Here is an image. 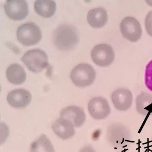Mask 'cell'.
<instances>
[{
	"label": "cell",
	"mask_w": 152,
	"mask_h": 152,
	"mask_svg": "<svg viewBox=\"0 0 152 152\" xmlns=\"http://www.w3.org/2000/svg\"><path fill=\"white\" fill-rule=\"evenodd\" d=\"M136 109L137 112L143 116L152 113V95L147 93H142L136 99Z\"/></svg>",
	"instance_id": "e0dca14e"
},
{
	"label": "cell",
	"mask_w": 152,
	"mask_h": 152,
	"mask_svg": "<svg viewBox=\"0 0 152 152\" xmlns=\"http://www.w3.org/2000/svg\"><path fill=\"white\" fill-rule=\"evenodd\" d=\"M17 36L21 44L28 47L39 43L42 39V33L40 28L36 24L28 23L18 28Z\"/></svg>",
	"instance_id": "5b68a950"
},
{
	"label": "cell",
	"mask_w": 152,
	"mask_h": 152,
	"mask_svg": "<svg viewBox=\"0 0 152 152\" xmlns=\"http://www.w3.org/2000/svg\"><path fill=\"white\" fill-rule=\"evenodd\" d=\"M106 138L113 147L122 149L131 141L132 135L130 130L126 125L120 123H115L108 127Z\"/></svg>",
	"instance_id": "7a4b0ae2"
},
{
	"label": "cell",
	"mask_w": 152,
	"mask_h": 152,
	"mask_svg": "<svg viewBox=\"0 0 152 152\" xmlns=\"http://www.w3.org/2000/svg\"><path fill=\"white\" fill-rule=\"evenodd\" d=\"M70 76L75 85L79 87H86L91 85L95 81L96 72L91 65L81 64L73 69Z\"/></svg>",
	"instance_id": "3957f363"
},
{
	"label": "cell",
	"mask_w": 152,
	"mask_h": 152,
	"mask_svg": "<svg viewBox=\"0 0 152 152\" xmlns=\"http://www.w3.org/2000/svg\"><path fill=\"white\" fill-rule=\"evenodd\" d=\"M88 111L93 118L102 120L108 117L111 113V108L107 101L102 97H95L88 103Z\"/></svg>",
	"instance_id": "9c48e42d"
},
{
	"label": "cell",
	"mask_w": 152,
	"mask_h": 152,
	"mask_svg": "<svg viewBox=\"0 0 152 152\" xmlns=\"http://www.w3.org/2000/svg\"><path fill=\"white\" fill-rule=\"evenodd\" d=\"M91 57L94 63L101 67L111 64L115 60V53L112 47L107 44H98L93 48Z\"/></svg>",
	"instance_id": "8992f818"
},
{
	"label": "cell",
	"mask_w": 152,
	"mask_h": 152,
	"mask_svg": "<svg viewBox=\"0 0 152 152\" xmlns=\"http://www.w3.org/2000/svg\"><path fill=\"white\" fill-rule=\"evenodd\" d=\"M145 83L148 88L152 92V60L146 67Z\"/></svg>",
	"instance_id": "d6986e66"
},
{
	"label": "cell",
	"mask_w": 152,
	"mask_h": 152,
	"mask_svg": "<svg viewBox=\"0 0 152 152\" xmlns=\"http://www.w3.org/2000/svg\"><path fill=\"white\" fill-rule=\"evenodd\" d=\"M61 117L69 120L77 127L82 126L86 119L84 110L75 106L68 107L63 109L61 113Z\"/></svg>",
	"instance_id": "4fadbf2b"
},
{
	"label": "cell",
	"mask_w": 152,
	"mask_h": 152,
	"mask_svg": "<svg viewBox=\"0 0 152 152\" xmlns=\"http://www.w3.org/2000/svg\"><path fill=\"white\" fill-rule=\"evenodd\" d=\"M21 60L28 69L34 73L41 72L49 65L47 55L40 49L28 51L24 55Z\"/></svg>",
	"instance_id": "277c9868"
},
{
	"label": "cell",
	"mask_w": 152,
	"mask_h": 152,
	"mask_svg": "<svg viewBox=\"0 0 152 152\" xmlns=\"http://www.w3.org/2000/svg\"><path fill=\"white\" fill-rule=\"evenodd\" d=\"M79 152H97L93 148L91 145H86L83 147Z\"/></svg>",
	"instance_id": "44dd1931"
},
{
	"label": "cell",
	"mask_w": 152,
	"mask_h": 152,
	"mask_svg": "<svg viewBox=\"0 0 152 152\" xmlns=\"http://www.w3.org/2000/svg\"><path fill=\"white\" fill-rule=\"evenodd\" d=\"M120 29L123 36L131 42L140 39L142 34L141 26L138 20L132 17L124 18L121 22Z\"/></svg>",
	"instance_id": "52a82bcc"
},
{
	"label": "cell",
	"mask_w": 152,
	"mask_h": 152,
	"mask_svg": "<svg viewBox=\"0 0 152 152\" xmlns=\"http://www.w3.org/2000/svg\"><path fill=\"white\" fill-rule=\"evenodd\" d=\"M79 39L77 30L67 24L58 26L53 32V43L61 51H69L73 49L77 45Z\"/></svg>",
	"instance_id": "6da1fadb"
},
{
	"label": "cell",
	"mask_w": 152,
	"mask_h": 152,
	"mask_svg": "<svg viewBox=\"0 0 152 152\" xmlns=\"http://www.w3.org/2000/svg\"><path fill=\"white\" fill-rule=\"evenodd\" d=\"M111 99L115 108L120 111H125L132 106L133 95L129 90L119 88L112 93Z\"/></svg>",
	"instance_id": "30bf717a"
},
{
	"label": "cell",
	"mask_w": 152,
	"mask_h": 152,
	"mask_svg": "<svg viewBox=\"0 0 152 152\" xmlns=\"http://www.w3.org/2000/svg\"><path fill=\"white\" fill-rule=\"evenodd\" d=\"M34 6L36 13L44 18L52 17L56 10V4L53 0H36Z\"/></svg>",
	"instance_id": "2e32d148"
},
{
	"label": "cell",
	"mask_w": 152,
	"mask_h": 152,
	"mask_svg": "<svg viewBox=\"0 0 152 152\" xmlns=\"http://www.w3.org/2000/svg\"><path fill=\"white\" fill-rule=\"evenodd\" d=\"M87 21L90 25L93 28H102L108 21L107 12L103 7L91 9L88 12Z\"/></svg>",
	"instance_id": "5bb4252c"
},
{
	"label": "cell",
	"mask_w": 152,
	"mask_h": 152,
	"mask_svg": "<svg viewBox=\"0 0 152 152\" xmlns=\"http://www.w3.org/2000/svg\"><path fill=\"white\" fill-rule=\"evenodd\" d=\"M30 152H55V150L49 139L43 134L32 142Z\"/></svg>",
	"instance_id": "ac0fdd59"
},
{
	"label": "cell",
	"mask_w": 152,
	"mask_h": 152,
	"mask_svg": "<svg viewBox=\"0 0 152 152\" xmlns=\"http://www.w3.org/2000/svg\"><path fill=\"white\" fill-rule=\"evenodd\" d=\"M146 3L148 4L149 6L152 7V0H145Z\"/></svg>",
	"instance_id": "7402d4cb"
},
{
	"label": "cell",
	"mask_w": 152,
	"mask_h": 152,
	"mask_svg": "<svg viewBox=\"0 0 152 152\" xmlns=\"http://www.w3.org/2000/svg\"><path fill=\"white\" fill-rule=\"evenodd\" d=\"M74 125L70 121L60 117L52 125V129L55 134L63 140L70 139L75 134Z\"/></svg>",
	"instance_id": "7c38bea8"
},
{
	"label": "cell",
	"mask_w": 152,
	"mask_h": 152,
	"mask_svg": "<svg viewBox=\"0 0 152 152\" xmlns=\"http://www.w3.org/2000/svg\"><path fill=\"white\" fill-rule=\"evenodd\" d=\"M145 25L147 32L150 36L152 37V11H150L147 15Z\"/></svg>",
	"instance_id": "ffe728a7"
},
{
	"label": "cell",
	"mask_w": 152,
	"mask_h": 152,
	"mask_svg": "<svg viewBox=\"0 0 152 152\" xmlns=\"http://www.w3.org/2000/svg\"><path fill=\"white\" fill-rule=\"evenodd\" d=\"M4 10L8 18L14 20H21L28 14V7L25 0H7Z\"/></svg>",
	"instance_id": "ba28073f"
},
{
	"label": "cell",
	"mask_w": 152,
	"mask_h": 152,
	"mask_svg": "<svg viewBox=\"0 0 152 152\" xmlns=\"http://www.w3.org/2000/svg\"><path fill=\"white\" fill-rule=\"evenodd\" d=\"M6 76L9 82L15 85L23 84L27 78L25 71L18 64L11 65L7 69Z\"/></svg>",
	"instance_id": "9a60e30c"
},
{
	"label": "cell",
	"mask_w": 152,
	"mask_h": 152,
	"mask_svg": "<svg viewBox=\"0 0 152 152\" xmlns=\"http://www.w3.org/2000/svg\"><path fill=\"white\" fill-rule=\"evenodd\" d=\"M31 100L30 93L23 89H18L11 91L7 96V101L9 104L17 108L26 107L30 104Z\"/></svg>",
	"instance_id": "8fae6325"
}]
</instances>
